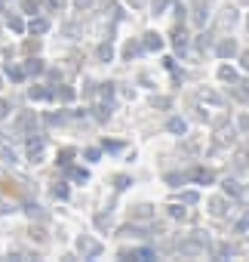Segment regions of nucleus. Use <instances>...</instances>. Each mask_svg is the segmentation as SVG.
Listing matches in <instances>:
<instances>
[{
	"label": "nucleus",
	"mask_w": 249,
	"mask_h": 262,
	"mask_svg": "<svg viewBox=\"0 0 249 262\" xmlns=\"http://www.w3.org/2000/svg\"><path fill=\"white\" fill-rule=\"evenodd\" d=\"M31 31H34V34H43V31H47V22H43V19L31 22Z\"/></svg>",
	"instance_id": "obj_1"
},
{
	"label": "nucleus",
	"mask_w": 249,
	"mask_h": 262,
	"mask_svg": "<svg viewBox=\"0 0 249 262\" xmlns=\"http://www.w3.org/2000/svg\"><path fill=\"white\" fill-rule=\"evenodd\" d=\"M6 74L13 77V81H22V77H25V71H22V68H6Z\"/></svg>",
	"instance_id": "obj_2"
},
{
	"label": "nucleus",
	"mask_w": 249,
	"mask_h": 262,
	"mask_svg": "<svg viewBox=\"0 0 249 262\" xmlns=\"http://www.w3.org/2000/svg\"><path fill=\"white\" fill-rule=\"evenodd\" d=\"M22 9H25V13H37V3H34V0H25V3H22Z\"/></svg>",
	"instance_id": "obj_3"
},
{
	"label": "nucleus",
	"mask_w": 249,
	"mask_h": 262,
	"mask_svg": "<svg viewBox=\"0 0 249 262\" xmlns=\"http://www.w3.org/2000/svg\"><path fill=\"white\" fill-rule=\"evenodd\" d=\"M9 28H13V31H22V19L13 16V19H9Z\"/></svg>",
	"instance_id": "obj_4"
},
{
	"label": "nucleus",
	"mask_w": 249,
	"mask_h": 262,
	"mask_svg": "<svg viewBox=\"0 0 249 262\" xmlns=\"http://www.w3.org/2000/svg\"><path fill=\"white\" fill-rule=\"evenodd\" d=\"M31 96H34V99H47V89L37 87V89H31Z\"/></svg>",
	"instance_id": "obj_5"
},
{
	"label": "nucleus",
	"mask_w": 249,
	"mask_h": 262,
	"mask_svg": "<svg viewBox=\"0 0 249 262\" xmlns=\"http://www.w3.org/2000/svg\"><path fill=\"white\" fill-rule=\"evenodd\" d=\"M6 111H9V102H6V99H0V117H6Z\"/></svg>",
	"instance_id": "obj_6"
},
{
	"label": "nucleus",
	"mask_w": 249,
	"mask_h": 262,
	"mask_svg": "<svg viewBox=\"0 0 249 262\" xmlns=\"http://www.w3.org/2000/svg\"><path fill=\"white\" fill-rule=\"evenodd\" d=\"M40 68H43V65H40L37 59H34V62H28V71H34V74H37V71H40Z\"/></svg>",
	"instance_id": "obj_7"
},
{
	"label": "nucleus",
	"mask_w": 249,
	"mask_h": 262,
	"mask_svg": "<svg viewBox=\"0 0 249 262\" xmlns=\"http://www.w3.org/2000/svg\"><path fill=\"white\" fill-rule=\"evenodd\" d=\"M0 13H3V0H0Z\"/></svg>",
	"instance_id": "obj_8"
}]
</instances>
